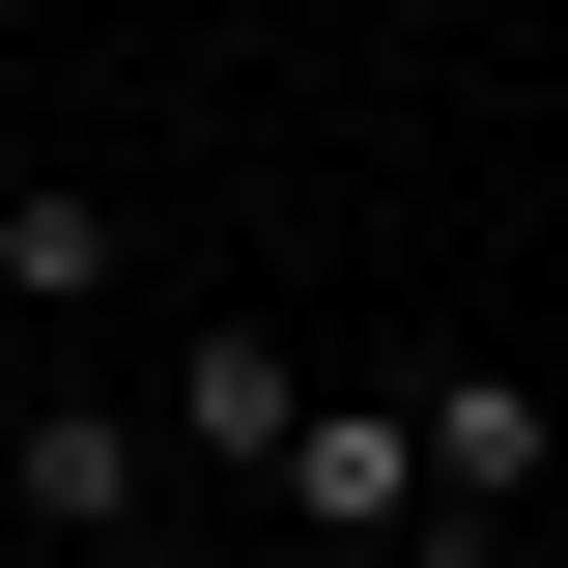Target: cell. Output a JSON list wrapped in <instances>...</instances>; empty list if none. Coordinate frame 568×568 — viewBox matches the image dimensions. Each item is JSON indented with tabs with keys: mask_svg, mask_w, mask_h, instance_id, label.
<instances>
[{
	"mask_svg": "<svg viewBox=\"0 0 568 568\" xmlns=\"http://www.w3.org/2000/svg\"><path fill=\"white\" fill-rule=\"evenodd\" d=\"M284 511H313V540L369 568V540L426 511V426H398V398H313V426H284Z\"/></svg>",
	"mask_w": 568,
	"mask_h": 568,
	"instance_id": "cell-4",
	"label": "cell"
},
{
	"mask_svg": "<svg viewBox=\"0 0 568 568\" xmlns=\"http://www.w3.org/2000/svg\"><path fill=\"white\" fill-rule=\"evenodd\" d=\"M284 426H313V342H284V313H200V342H171V455H200V484H284Z\"/></svg>",
	"mask_w": 568,
	"mask_h": 568,
	"instance_id": "cell-1",
	"label": "cell"
},
{
	"mask_svg": "<svg viewBox=\"0 0 568 568\" xmlns=\"http://www.w3.org/2000/svg\"><path fill=\"white\" fill-rule=\"evenodd\" d=\"M114 284H142V227L85 171H0V313H114Z\"/></svg>",
	"mask_w": 568,
	"mask_h": 568,
	"instance_id": "cell-5",
	"label": "cell"
},
{
	"mask_svg": "<svg viewBox=\"0 0 568 568\" xmlns=\"http://www.w3.org/2000/svg\"><path fill=\"white\" fill-rule=\"evenodd\" d=\"M398 426H426V511H540L568 484V398H540V369H426Z\"/></svg>",
	"mask_w": 568,
	"mask_h": 568,
	"instance_id": "cell-2",
	"label": "cell"
},
{
	"mask_svg": "<svg viewBox=\"0 0 568 568\" xmlns=\"http://www.w3.org/2000/svg\"><path fill=\"white\" fill-rule=\"evenodd\" d=\"M142 484H171V455H142L114 398H29L0 426V511H29V540H142Z\"/></svg>",
	"mask_w": 568,
	"mask_h": 568,
	"instance_id": "cell-3",
	"label": "cell"
},
{
	"mask_svg": "<svg viewBox=\"0 0 568 568\" xmlns=\"http://www.w3.org/2000/svg\"><path fill=\"white\" fill-rule=\"evenodd\" d=\"M369 568H511V511H398V540H369Z\"/></svg>",
	"mask_w": 568,
	"mask_h": 568,
	"instance_id": "cell-6",
	"label": "cell"
}]
</instances>
